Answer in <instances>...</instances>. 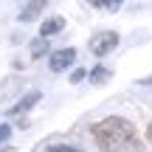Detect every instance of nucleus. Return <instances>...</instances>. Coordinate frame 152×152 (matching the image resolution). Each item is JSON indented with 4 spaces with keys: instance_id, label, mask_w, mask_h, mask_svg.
<instances>
[{
    "instance_id": "f257e3e1",
    "label": "nucleus",
    "mask_w": 152,
    "mask_h": 152,
    "mask_svg": "<svg viewBox=\"0 0 152 152\" xmlns=\"http://www.w3.org/2000/svg\"><path fill=\"white\" fill-rule=\"evenodd\" d=\"M93 141L102 152H118L124 147H138L135 144V127L121 115H107L104 121L93 124Z\"/></svg>"
},
{
    "instance_id": "f03ea898",
    "label": "nucleus",
    "mask_w": 152,
    "mask_h": 152,
    "mask_svg": "<svg viewBox=\"0 0 152 152\" xmlns=\"http://www.w3.org/2000/svg\"><path fill=\"white\" fill-rule=\"evenodd\" d=\"M118 45V34L115 31H104V34H96V37L90 39V51L96 56H104V54H110V51Z\"/></svg>"
},
{
    "instance_id": "7ed1b4c3",
    "label": "nucleus",
    "mask_w": 152,
    "mask_h": 152,
    "mask_svg": "<svg viewBox=\"0 0 152 152\" xmlns=\"http://www.w3.org/2000/svg\"><path fill=\"white\" fill-rule=\"evenodd\" d=\"M73 59H76V51H73V48L54 51V54H51V71H54V73L65 71V68H71V65H73Z\"/></svg>"
},
{
    "instance_id": "20e7f679",
    "label": "nucleus",
    "mask_w": 152,
    "mask_h": 152,
    "mask_svg": "<svg viewBox=\"0 0 152 152\" xmlns=\"http://www.w3.org/2000/svg\"><path fill=\"white\" fill-rule=\"evenodd\" d=\"M39 99H42V93H39V90H31V93H26V96L20 99V104H14V107L9 110V115H17V113H26V110H31L34 104L39 102Z\"/></svg>"
},
{
    "instance_id": "39448f33",
    "label": "nucleus",
    "mask_w": 152,
    "mask_h": 152,
    "mask_svg": "<svg viewBox=\"0 0 152 152\" xmlns=\"http://www.w3.org/2000/svg\"><path fill=\"white\" fill-rule=\"evenodd\" d=\"M48 3H51V0H28V6L20 11V20H23V23H31V20H34V17H37Z\"/></svg>"
},
{
    "instance_id": "423d86ee",
    "label": "nucleus",
    "mask_w": 152,
    "mask_h": 152,
    "mask_svg": "<svg viewBox=\"0 0 152 152\" xmlns=\"http://www.w3.org/2000/svg\"><path fill=\"white\" fill-rule=\"evenodd\" d=\"M62 28H65V20H62V17H51V20H45L42 26H39V37H51V34H59Z\"/></svg>"
},
{
    "instance_id": "0eeeda50",
    "label": "nucleus",
    "mask_w": 152,
    "mask_h": 152,
    "mask_svg": "<svg viewBox=\"0 0 152 152\" xmlns=\"http://www.w3.org/2000/svg\"><path fill=\"white\" fill-rule=\"evenodd\" d=\"M45 51H48V37H39L31 42V56H42Z\"/></svg>"
},
{
    "instance_id": "6e6552de",
    "label": "nucleus",
    "mask_w": 152,
    "mask_h": 152,
    "mask_svg": "<svg viewBox=\"0 0 152 152\" xmlns=\"http://www.w3.org/2000/svg\"><path fill=\"white\" fill-rule=\"evenodd\" d=\"M107 76H110V71H107V68H102V65H99V68H93V73H90V79L96 82V85H102V82L107 79Z\"/></svg>"
},
{
    "instance_id": "1a4fd4ad",
    "label": "nucleus",
    "mask_w": 152,
    "mask_h": 152,
    "mask_svg": "<svg viewBox=\"0 0 152 152\" xmlns=\"http://www.w3.org/2000/svg\"><path fill=\"white\" fill-rule=\"evenodd\" d=\"M85 76H87V73H85V68H76V71L71 73V82L76 85V82H82V79H85Z\"/></svg>"
},
{
    "instance_id": "9d476101",
    "label": "nucleus",
    "mask_w": 152,
    "mask_h": 152,
    "mask_svg": "<svg viewBox=\"0 0 152 152\" xmlns=\"http://www.w3.org/2000/svg\"><path fill=\"white\" fill-rule=\"evenodd\" d=\"M9 135H11V127H9V124H0V144H3Z\"/></svg>"
},
{
    "instance_id": "9b49d317",
    "label": "nucleus",
    "mask_w": 152,
    "mask_h": 152,
    "mask_svg": "<svg viewBox=\"0 0 152 152\" xmlns=\"http://www.w3.org/2000/svg\"><path fill=\"white\" fill-rule=\"evenodd\" d=\"M48 152H82V149H73V147H62V144H59V147H51Z\"/></svg>"
},
{
    "instance_id": "f8f14e48",
    "label": "nucleus",
    "mask_w": 152,
    "mask_h": 152,
    "mask_svg": "<svg viewBox=\"0 0 152 152\" xmlns=\"http://www.w3.org/2000/svg\"><path fill=\"white\" fill-rule=\"evenodd\" d=\"M121 3H124V0H102V6H107V9H118Z\"/></svg>"
},
{
    "instance_id": "ddd939ff",
    "label": "nucleus",
    "mask_w": 152,
    "mask_h": 152,
    "mask_svg": "<svg viewBox=\"0 0 152 152\" xmlns=\"http://www.w3.org/2000/svg\"><path fill=\"white\" fill-rule=\"evenodd\" d=\"M147 138H149V144H152V124L147 127Z\"/></svg>"
},
{
    "instance_id": "4468645a",
    "label": "nucleus",
    "mask_w": 152,
    "mask_h": 152,
    "mask_svg": "<svg viewBox=\"0 0 152 152\" xmlns=\"http://www.w3.org/2000/svg\"><path fill=\"white\" fill-rule=\"evenodd\" d=\"M87 3H90V6H102V0H87Z\"/></svg>"
},
{
    "instance_id": "2eb2a0df",
    "label": "nucleus",
    "mask_w": 152,
    "mask_h": 152,
    "mask_svg": "<svg viewBox=\"0 0 152 152\" xmlns=\"http://www.w3.org/2000/svg\"><path fill=\"white\" fill-rule=\"evenodd\" d=\"M144 85H152V76H149V79H144Z\"/></svg>"
}]
</instances>
